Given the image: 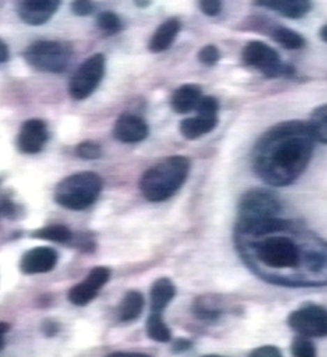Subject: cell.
Masks as SVG:
<instances>
[{
	"label": "cell",
	"instance_id": "cell-1",
	"mask_svg": "<svg viewBox=\"0 0 327 357\" xmlns=\"http://www.w3.org/2000/svg\"><path fill=\"white\" fill-rule=\"evenodd\" d=\"M241 256L255 273L277 284H327V242L280 216L236 226Z\"/></svg>",
	"mask_w": 327,
	"mask_h": 357
},
{
	"label": "cell",
	"instance_id": "cell-2",
	"mask_svg": "<svg viewBox=\"0 0 327 357\" xmlns=\"http://www.w3.org/2000/svg\"><path fill=\"white\" fill-rule=\"evenodd\" d=\"M315 142L307 123H277L261 135L253 149L255 175L273 188L294 184L310 162Z\"/></svg>",
	"mask_w": 327,
	"mask_h": 357
},
{
	"label": "cell",
	"instance_id": "cell-3",
	"mask_svg": "<svg viewBox=\"0 0 327 357\" xmlns=\"http://www.w3.org/2000/svg\"><path fill=\"white\" fill-rule=\"evenodd\" d=\"M189 158L175 155L167 158L145 172L140 180V190L146 200L161 202L181 189L189 176Z\"/></svg>",
	"mask_w": 327,
	"mask_h": 357
},
{
	"label": "cell",
	"instance_id": "cell-4",
	"mask_svg": "<svg viewBox=\"0 0 327 357\" xmlns=\"http://www.w3.org/2000/svg\"><path fill=\"white\" fill-rule=\"evenodd\" d=\"M102 190L100 175L89 172L73 174L57 185L55 200L60 206L70 210H84L91 206Z\"/></svg>",
	"mask_w": 327,
	"mask_h": 357
},
{
	"label": "cell",
	"instance_id": "cell-5",
	"mask_svg": "<svg viewBox=\"0 0 327 357\" xmlns=\"http://www.w3.org/2000/svg\"><path fill=\"white\" fill-rule=\"evenodd\" d=\"M282 207L272 191L253 189L247 191L239 200L237 225L245 226L280 216Z\"/></svg>",
	"mask_w": 327,
	"mask_h": 357
},
{
	"label": "cell",
	"instance_id": "cell-6",
	"mask_svg": "<svg viewBox=\"0 0 327 357\" xmlns=\"http://www.w3.org/2000/svg\"><path fill=\"white\" fill-rule=\"evenodd\" d=\"M71 57V47L61 41H38L25 51V60L29 65L44 73L65 71Z\"/></svg>",
	"mask_w": 327,
	"mask_h": 357
},
{
	"label": "cell",
	"instance_id": "cell-7",
	"mask_svg": "<svg viewBox=\"0 0 327 357\" xmlns=\"http://www.w3.org/2000/svg\"><path fill=\"white\" fill-rule=\"evenodd\" d=\"M242 60L268 78L287 77L294 73V67L284 63L280 55L269 45L261 41H250L244 46Z\"/></svg>",
	"mask_w": 327,
	"mask_h": 357
},
{
	"label": "cell",
	"instance_id": "cell-8",
	"mask_svg": "<svg viewBox=\"0 0 327 357\" xmlns=\"http://www.w3.org/2000/svg\"><path fill=\"white\" fill-rule=\"evenodd\" d=\"M105 67L106 59L100 54L91 56L78 67L70 82V93L75 100H84L95 92L105 75Z\"/></svg>",
	"mask_w": 327,
	"mask_h": 357
},
{
	"label": "cell",
	"instance_id": "cell-9",
	"mask_svg": "<svg viewBox=\"0 0 327 357\" xmlns=\"http://www.w3.org/2000/svg\"><path fill=\"white\" fill-rule=\"evenodd\" d=\"M218 102L215 97L204 96L196 108L195 117L186 118L180 123V132L183 138L199 139L211 133L218 124Z\"/></svg>",
	"mask_w": 327,
	"mask_h": 357
},
{
	"label": "cell",
	"instance_id": "cell-10",
	"mask_svg": "<svg viewBox=\"0 0 327 357\" xmlns=\"http://www.w3.org/2000/svg\"><path fill=\"white\" fill-rule=\"evenodd\" d=\"M289 326L303 337L327 336V310L319 305H306L289 315Z\"/></svg>",
	"mask_w": 327,
	"mask_h": 357
},
{
	"label": "cell",
	"instance_id": "cell-11",
	"mask_svg": "<svg viewBox=\"0 0 327 357\" xmlns=\"http://www.w3.org/2000/svg\"><path fill=\"white\" fill-rule=\"evenodd\" d=\"M109 277H111V272L108 268H93L89 272L86 280L79 284L75 285L73 289L70 290L68 299L73 304L78 305V307L87 305L89 303L95 299L100 288L109 280Z\"/></svg>",
	"mask_w": 327,
	"mask_h": 357
},
{
	"label": "cell",
	"instance_id": "cell-12",
	"mask_svg": "<svg viewBox=\"0 0 327 357\" xmlns=\"http://www.w3.org/2000/svg\"><path fill=\"white\" fill-rule=\"evenodd\" d=\"M47 142V128L41 119H30L22 124L17 135V146L22 153L36 154Z\"/></svg>",
	"mask_w": 327,
	"mask_h": 357
},
{
	"label": "cell",
	"instance_id": "cell-13",
	"mask_svg": "<svg viewBox=\"0 0 327 357\" xmlns=\"http://www.w3.org/2000/svg\"><path fill=\"white\" fill-rule=\"evenodd\" d=\"M149 134V127L145 123L143 118L138 117L135 114H124L122 117L118 118L113 135L116 140L128 144L139 143L144 140Z\"/></svg>",
	"mask_w": 327,
	"mask_h": 357
},
{
	"label": "cell",
	"instance_id": "cell-14",
	"mask_svg": "<svg viewBox=\"0 0 327 357\" xmlns=\"http://www.w3.org/2000/svg\"><path fill=\"white\" fill-rule=\"evenodd\" d=\"M60 6L56 0H28L19 6V15L29 25H43L49 22Z\"/></svg>",
	"mask_w": 327,
	"mask_h": 357
},
{
	"label": "cell",
	"instance_id": "cell-15",
	"mask_svg": "<svg viewBox=\"0 0 327 357\" xmlns=\"http://www.w3.org/2000/svg\"><path fill=\"white\" fill-rule=\"evenodd\" d=\"M57 253L49 247H38L25 253L20 262V269L25 274L47 273L55 268Z\"/></svg>",
	"mask_w": 327,
	"mask_h": 357
},
{
	"label": "cell",
	"instance_id": "cell-16",
	"mask_svg": "<svg viewBox=\"0 0 327 357\" xmlns=\"http://www.w3.org/2000/svg\"><path fill=\"white\" fill-rule=\"evenodd\" d=\"M202 89L197 84H183L178 87L172 97V108L178 114H186L196 111L202 100Z\"/></svg>",
	"mask_w": 327,
	"mask_h": 357
},
{
	"label": "cell",
	"instance_id": "cell-17",
	"mask_svg": "<svg viewBox=\"0 0 327 357\" xmlns=\"http://www.w3.org/2000/svg\"><path fill=\"white\" fill-rule=\"evenodd\" d=\"M258 6H264L266 9L275 11L277 14L289 19H301L311 10L310 1L305 0H277V1H259Z\"/></svg>",
	"mask_w": 327,
	"mask_h": 357
},
{
	"label": "cell",
	"instance_id": "cell-18",
	"mask_svg": "<svg viewBox=\"0 0 327 357\" xmlns=\"http://www.w3.org/2000/svg\"><path fill=\"white\" fill-rule=\"evenodd\" d=\"M180 29H181V24L178 19H169L167 22H162L150 39V51L162 52L167 50L176 39Z\"/></svg>",
	"mask_w": 327,
	"mask_h": 357
},
{
	"label": "cell",
	"instance_id": "cell-19",
	"mask_svg": "<svg viewBox=\"0 0 327 357\" xmlns=\"http://www.w3.org/2000/svg\"><path fill=\"white\" fill-rule=\"evenodd\" d=\"M176 289L170 279H158L150 290V307L153 312L161 314L164 312V309L174 299Z\"/></svg>",
	"mask_w": 327,
	"mask_h": 357
},
{
	"label": "cell",
	"instance_id": "cell-20",
	"mask_svg": "<svg viewBox=\"0 0 327 357\" xmlns=\"http://www.w3.org/2000/svg\"><path fill=\"white\" fill-rule=\"evenodd\" d=\"M144 307V296L139 291L132 290L124 296L121 307H119V317L123 321H132L139 318Z\"/></svg>",
	"mask_w": 327,
	"mask_h": 357
},
{
	"label": "cell",
	"instance_id": "cell-21",
	"mask_svg": "<svg viewBox=\"0 0 327 357\" xmlns=\"http://www.w3.org/2000/svg\"><path fill=\"white\" fill-rule=\"evenodd\" d=\"M271 36L288 50H299L305 46V39L291 29L285 26H274L271 29Z\"/></svg>",
	"mask_w": 327,
	"mask_h": 357
},
{
	"label": "cell",
	"instance_id": "cell-22",
	"mask_svg": "<svg viewBox=\"0 0 327 357\" xmlns=\"http://www.w3.org/2000/svg\"><path fill=\"white\" fill-rule=\"evenodd\" d=\"M307 126L315 140L327 144V105L320 106L312 112Z\"/></svg>",
	"mask_w": 327,
	"mask_h": 357
},
{
	"label": "cell",
	"instance_id": "cell-23",
	"mask_svg": "<svg viewBox=\"0 0 327 357\" xmlns=\"http://www.w3.org/2000/svg\"><path fill=\"white\" fill-rule=\"evenodd\" d=\"M146 331L151 340L158 342H169L172 340V331L167 328V324L161 318V314L151 312L148 323H146Z\"/></svg>",
	"mask_w": 327,
	"mask_h": 357
},
{
	"label": "cell",
	"instance_id": "cell-24",
	"mask_svg": "<svg viewBox=\"0 0 327 357\" xmlns=\"http://www.w3.org/2000/svg\"><path fill=\"white\" fill-rule=\"evenodd\" d=\"M33 237L40 238V240L51 241V242H57V243H65L73 238V234L70 229L66 226L61 225H54L49 227L38 229L33 234Z\"/></svg>",
	"mask_w": 327,
	"mask_h": 357
},
{
	"label": "cell",
	"instance_id": "cell-25",
	"mask_svg": "<svg viewBox=\"0 0 327 357\" xmlns=\"http://www.w3.org/2000/svg\"><path fill=\"white\" fill-rule=\"evenodd\" d=\"M97 24H98L100 30L108 36L116 35L123 28L121 19L112 11H105V13L100 14V17L97 19Z\"/></svg>",
	"mask_w": 327,
	"mask_h": 357
},
{
	"label": "cell",
	"instance_id": "cell-26",
	"mask_svg": "<svg viewBox=\"0 0 327 357\" xmlns=\"http://www.w3.org/2000/svg\"><path fill=\"white\" fill-rule=\"evenodd\" d=\"M294 357H317L315 345L307 337H296L291 345Z\"/></svg>",
	"mask_w": 327,
	"mask_h": 357
},
{
	"label": "cell",
	"instance_id": "cell-27",
	"mask_svg": "<svg viewBox=\"0 0 327 357\" xmlns=\"http://www.w3.org/2000/svg\"><path fill=\"white\" fill-rule=\"evenodd\" d=\"M76 153L82 159L95 160L102 155V149H100V144H97L95 142H84L78 145Z\"/></svg>",
	"mask_w": 327,
	"mask_h": 357
},
{
	"label": "cell",
	"instance_id": "cell-28",
	"mask_svg": "<svg viewBox=\"0 0 327 357\" xmlns=\"http://www.w3.org/2000/svg\"><path fill=\"white\" fill-rule=\"evenodd\" d=\"M199 60L206 66H213L220 60V51L215 45H206L199 52Z\"/></svg>",
	"mask_w": 327,
	"mask_h": 357
},
{
	"label": "cell",
	"instance_id": "cell-29",
	"mask_svg": "<svg viewBox=\"0 0 327 357\" xmlns=\"http://www.w3.org/2000/svg\"><path fill=\"white\" fill-rule=\"evenodd\" d=\"M200 9L207 17H217L221 13L222 3L217 0H205L200 1Z\"/></svg>",
	"mask_w": 327,
	"mask_h": 357
},
{
	"label": "cell",
	"instance_id": "cell-30",
	"mask_svg": "<svg viewBox=\"0 0 327 357\" xmlns=\"http://www.w3.org/2000/svg\"><path fill=\"white\" fill-rule=\"evenodd\" d=\"M250 357H283L280 350L275 346H261L250 352Z\"/></svg>",
	"mask_w": 327,
	"mask_h": 357
},
{
	"label": "cell",
	"instance_id": "cell-31",
	"mask_svg": "<svg viewBox=\"0 0 327 357\" xmlns=\"http://www.w3.org/2000/svg\"><path fill=\"white\" fill-rule=\"evenodd\" d=\"M71 8H73V14L78 15V17H86L93 11V4L89 0L73 1Z\"/></svg>",
	"mask_w": 327,
	"mask_h": 357
},
{
	"label": "cell",
	"instance_id": "cell-32",
	"mask_svg": "<svg viewBox=\"0 0 327 357\" xmlns=\"http://www.w3.org/2000/svg\"><path fill=\"white\" fill-rule=\"evenodd\" d=\"M14 212H15V206L11 204L10 201H0V215L13 216Z\"/></svg>",
	"mask_w": 327,
	"mask_h": 357
},
{
	"label": "cell",
	"instance_id": "cell-33",
	"mask_svg": "<svg viewBox=\"0 0 327 357\" xmlns=\"http://www.w3.org/2000/svg\"><path fill=\"white\" fill-rule=\"evenodd\" d=\"M190 347H191V342L189 340H185V339H180L174 345L175 351L178 352L186 351V350H189Z\"/></svg>",
	"mask_w": 327,
	"mask_h": 357
},
{
	"label": "cell",
	"instance_id": "cell-34",
	"mask_svg": "<svg viewBox=\"0 0 327 357\" xmlns=\"http://www.w3.org/2000/svg\"><path fill=\"white\" fill-rule=\"evenodd\" d=\"M9 59V50H8V46H6L1 40H0V63L8 61Z\"/></svg>",
	"mask_w": 327,
	"mask_h": 357
},
{
	"label": "cell",
	"instance_id": "cell-35",
	"mask_svg": "<svg viewBox=\"0 0 327 357\" xmlns=\"http://www.w3.org/2000/svg\"><path fill=\"white\" fill-rule=\"evenodd\" d=\"M9 331V325L6 323H0V350L4 347V335Z\"/></svg>",
	"mask_w": 327,
	"mask_h": 357
},
{
	"label": "cell",
	"instance_id": "cell-36",
	"mask_svg": "<svg viewBox=\"0 0 327 357\" xmlns=\"http://www.w3.org/2000/svg\"><path fill=\"white\" fill-rule=\"evenodd\" d=\"M320 38H321L325 43H327V25L322 26L321 30H320Z\"/></svg>",
	"mask_w": 327,
	"mask_h": 357
},
{
	"label": "cell",
	"instance_id": "cell-37",
	"mask_svg": "<svg viewBox=\"0 0 327 357\" xmlns=\"http://www.w3.org/2000/svg\"><path fill=\"white\" fill-rule=\"evenodd\" d=\"M126 357H150L144 354H133V352H126Z\"/></svg>",
	"mask_w": 327,
	"mask_h": 357
},
{
	"label": "cell",
	"instance_id": "cell-38",
	"mask_svg": "<svg viewBox=\"0 0 327 357\" xmlns=\"http://www.w3.org/2000/svg\"><path fill=\"white\" fill-rule=\"evenodd\" d=\"M202 357H222V356H218V355H205V356H202Z\"/></svg>",
	"mask_w": 327,
	"mask_h": 357
}]
</instances>
